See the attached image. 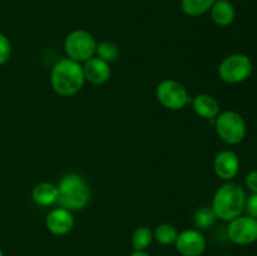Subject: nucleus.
Masks as SVG:
<instances>
[{
    "label": "nucleus",
    "instance_id": "12",
    "mask_svg": "<svg viewBox=\"0 0 257 256\" xmlns=\"http://www.w3.org/2000/svg\"><path fill=\"white\" fill-rule=\"evenodd\" d=\"M83 73H84V78H87L89 82L94 83V84H102V83L107 82L110 77L109 65L100 58L92 57L85 60Z\"/></svg>",
    "mask_w": 257,
    "mask_h": 256
},
{
    "label": "nucleus",
    "instance_id": "5",
    "mask_svg": "<svg viewBox=\"0 0 257 256\" xmlns=\"http://www.w3.org/2000/svg\"><path fill=\"white\" fill-rule=\"evenodd\" d=\"M216 131L223 142L237 145L246 136V123L242 115L233 110H227L218 115L216 120Z\"/></svg>",
    "mask_w": 257,
    "mask_h": 256
},
{
    "label": "nucleus",
    "instance_id": "6",
    "mask_svg": "<svg viewBox=\"0 0 257 256\" xmlns=\"http://www.w3.org/2000/svg\"><path fill=\"white\" fill-rule=\"evenodd\" d=\"M64 48L70 59L80 62L93 57L97 50V43L90 33L85 30H74L65 38Z\"/></svg>",
    "mask_w": 257,
    "mask_h": 256
},
{
    "label": "nucleus",
    "instance_id": "3",
    "mask_svg": "<svg viewBox=\"0 0 257 256\" xmlns=\"http://www.w3.org/2000/svg\"><path fill=\"white\" fill-rule=\"evenodd\" d=\"M90 198L87 181L77 173L65 175L58 186L57 202L65 210H82Z\"/></svg>",
    "mask_w": 257,
    "mask_h": 256
},
{
    "label": "nucleus",
    "instance_id": "9",
    "mask_svg": "<svg viewBox=\"0 0 257 256\" xmlns=\"http://www.w3.org/2000/svg\"><path fill=\"white\" fill-rule=\"evenodd\" d=\"M176 247L183 256H198L205 251L206 240L197 230H186L178 233Z\"/></svg>",
    "mask_w": 257,
    "mask_h": 256
},
{
    "label": "nucleus",
    "instance_id": "20",
    "mask_svg": "<svg viewBox=\"0 0 257 256\" xmlns=\"http://www.w3.org/2000/svg\"><path fill=\"white\" fill-rule=\"evenodd\" d=\"M95 52H98V55H99L100 59L105 60V62L114 60L118 57V48L110 42H103L100 44H98Z\"/></svg>",
    "mask_w": 257,
    "mask_h": 256
},
{
    "label": "nucleus",
    "instance_id": "2",
    "mask_svg": "<svg viewBox=\"0 0 257 256\" xmlns=\"http://www.w3.org/2000/svg\"><path fill=\"white\" fill-rule=\"evenodd\" d=\"M84 79L83 67L70 58L60 59L53 68L52 87L60 95H72L79 92Z\"/></svg>",
    "mask_w": 257,
    "mask_h": 256
},
{
    "label": "nucleus",
    "instance_id": "25",
    "mask_svg": "<svg viewBox=\"0 0 257 256\" xmlns=\"http://www.w3.org/2000/svg\"><path fill=\"white\" fill-rule=\"evenodd\" d=\"M0 256H4V253H3L2 250H0Z\"/></svg>",
    "mask_w": 257,
    "mask_h": 256
},
{
    "label": "nucleus",
    "instance_id": "24",
    "mask_svg": "<svg viewBox=\"0 0 257 256\" xmlns=\"http://www.w3.org/2000/svg\"><path fill=\"white\" fill-rule=\"evenodd\" d=\"M131 256H150V255L146 252H143V251H136V252H133Z\"/></svg>",
    "mask_w": 257,
    "mask_h": 256
},
{
    "label": "nucleus",
    "instance_id": "22",
    "mask_svg": "<svg viewBox=\"0 0 257 256\" xmlns=\"http://www.w3.org/2000/svg\"><path fill=\"white\" fill-rule=\"evenodd\" d=\"M245 208L246 211H247L248 216L257 218V193H252V195L246 200Z\"/></svg>",
    "mask_w": 257,
    "mask_h": 256
},
{
    "label": "nucleus",
    "instance_id": "19",
    "mask_svg": "<svg viewBox=\"0 0 257 256\" xmlns=\"http://www.w3.org/2000/svg\"><path fill=\"white\" fill-rule=\"evenodd\" d=\"M216 218H217V216L213 212L212 208L202 207L198 211H196L195 217H193V223H195L196 227L206 230V228H210L215 223Z\"/></svg>",
    "mask_w": 257,
    "mask_h": 256
},
{
    "label": "nucleus",
    "instance_id": "13",
    "mask_svg": "<svg viewBox=\"0 0 257 256\" xmlns=\"http://www.w3.org/2000/svg\"><path fill=\"white\" fill-rule=\"evenodd\" d=\"M236 15L235 7L228 0H216L211 8L212 20L220 27H227L233 22Z\"/></svg>",
    "mask_w": 257,
    "mask_h": 256
},
{
    "label": "nucleus",
    "instance_id": "21",
    "mask_svg": "<svg viewBox=\"0 0 257 256\" xmlns=\"http://www.w3.org/2000/svg\"><path fill=\"white\" fill-rule=\"evenodd\" d=\"M10 53H12V47L9 39L0 33V65L5 64L9 60Z\"/></svg>",
    "mask_w": 257,
    "mask_h": 256
},
{
    "label": "nucleus",
    "instance_id": "1",
    "mask_svg": "<svg viewBox=\"0 0 257 256\" xmlns=\"http://www.w3.org/2000/svg\"><path fill=\"white\" fill-rule=\"evenodd\" d=\"M246 203V195L238 183L228 182L221 186L215 193L212 210L218 218L231 221L242 213Z\"/></svg>",
    "mask_w": 257,
    "mask_h": 256
},
{
    "label": "nucleus",
    "instance_id": "8",
    "mask_svg": "<svg viewBox=\"0 0 257 256\" xmlns=\"http://www.w3.org/2000/svg\"><path fill=\"white\" fill-rule=\"evenodd\" d=\"M228 237L237 245H250L257 241V218L251 216H238L230 221Z\"/></svg>",
    "mask_w": 257,
    "mask_h": 256
},
{
    "label": "nucleus",
    "instance_id": "16",
    "mask_svg": "<svg viewBox=\"0 0 257 256\" xmlns=\"http://www.w3.org/2000/svg\"><path fill=\"white\" fill-rule=\"evenodd\" d=\"M216 0H181L183 13L190 17H200L211 10Z\"/></svg>",
    "mask_w": 257,
    "mask_h": 256
},
{
    "label": "nucleus",
    "instance_id": "11",
    "mask_svg": "<svg viewBox=\"0 0 257 256\" xmlns=\"http://www.w3.org/2000/svg\"><path fill=\"white\" fill-rule=\"evenodd\" d=\"M74 225L72 213L65 208L53 210L47 216V227L54 235H65L69 232Z\"/></svg>",
    "mask_w": 257,
    "mask_h": 256
},
{
    "label": "nucleus",
    "instance_id": "18",
    "mask_svg": "<svg viewBox=\"0 0 257 256\" xmlns=\"http://www.w3.org/2000/svg\"><path fill=\"white\" fill-rule=\"evenodd\" d=\"M153 238V233L152 231L150 230L148 227H138L137 230L135 231L132 237V243H133V248L136 251H143L145 248H147L148 246L151 245Z\"/></svg>",
    "mask_w": 257,
    "mask_h": 256
},
{
    "label": "nucleus",
    "instance_id": "14",
    "mask_svg": "<svg viewBox=\"0 0 257 256\" xmlns=\"http://www.w3.org/2000/svg\"><path fill=\"white\" fill-rule=\"evenodd\" d=\"M193 110L200 117L211 119V118H215L218 114L220 105H218L217 100L211 97V95L200 94L193 99Z\"/></svg>",
    "mask_w": 257,
    "mask_h": 256
},
{
    "label": "nucleus",
    "instance_id": "10",
    "mask_svg": "<svg viewBox=\"0 0 257 256\" xmlns=\"http://www.w3.org/2000/svg\"><path fill=\"white\" fill-rule=\"evenodd\" d=\"M216 175L222 180H231L235 177L240 168V161L237 155L232 151H222L218 153L213 163Z\"/></svg>",
    "mask_w": 257,
    "mask_h": 256
},
{
    "label": "nucleus",
    "instance_id": "17",
    "mask_svg": "<svg viewBox=\"0 0 257 256\" xmlns=\"http://www.w3.org/2000/svg\"><path fill=\"white\" fill-rule=\"evenodd\" d=\"M178 232L176 227L171 223H161L156 227L155 237L162 245H171L177 238Z\"/></svg>",
    "mask_w": 257,
    "mask_h": 256
},
{
    "label": "nucleus",
    "instance_id": "23",
    "mask_svg": "<svg viewBox=\"0 0 257 256\" xmlns=\"http://www.w3.org/2000/svg\"><path fill=\"white\" fill-rule=\"evenodd\" d=\"M245 182L248 190L252 191L253 193H257V171H253V172L248 173Z\"/></svg>",
    "mask_w": 257,
    "mask_h": 256
},
{
    "label": "nucleus",
    "instance_id": "4",
    "mask_svg": "<svg viewBox=\"0 0 257 256\" xmlns=\"http://www.w3.org/2000/svg\"><path fill=\"white\" fill-rule=\"evenodd\" d=\"M252 62L247 55L232 54L221 62L218 74L223 82L236 84L247 79L252 73Z\"/></svg>",
    "mask_w": 257,
    "mask_h": 256
},
{
    "label": "nucleus",
    "instance_id": "15",
    "mask_svg": "<svg viewBox=\"0 0 257 256\" xmlns=\"http://www.w3.org/2000/svg\"><path fill=\"white\" fill-rule=\"evenodd\" d=\"M58 187L53 183L43 182L35 186L33 190V200L40 206H49L57 202Z\"/></svg>",
    "mask_w": 257,
    "mask_h": 256
},
{
    "label": "nucleus",
    "instance_id": "7",
    "mask_svg": "<svg viewBox=\"0 0 257 256\" xmlns=\"http://www.w3.org/2000/svg\"><path fill=\"white\" fill-rule=\"evenodd\" d=\"M157 98L163 107L178 110L190 102L187 90L176 80H163L157 87Z\"/></svg>",
    "mask_w": 257,
    "mask_h": 256
}]
</instances>
